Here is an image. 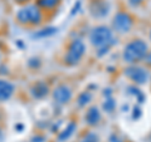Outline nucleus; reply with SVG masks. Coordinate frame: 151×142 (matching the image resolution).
<instances>
[{"label":"nucleus","mask_w":151,"mask_h":142,"mask_svg":"<svg viewBox=\"0 0 151 142\" xmlns=\"http://www.w3.org/2000/svg\"><path fill=\"white\" fill-rule=\"evenodd\" d=\"M55 32H57L55 28H47V29H43V30H40L39 33L34 34V37H37V38H40V37H48V35L54 34Z\"/></svg>","instance_id":"obj_13"},{"label":"nucleus","mask_w":151,"mask_h":142,"mask_svg":"<svg viewBox=\"0 0 151 142\" xmlns=\"http://www.w3.org/2000/svg\"><path fill=\"white\" fill-rule=\"evenodd\" d=\"M100 120H101V113H100V111H98V108L94 107V106L91 107L86 113L87 123L91 125V126H94V125H97L98 122H100Z\"/></svg>","instance_id":"obj_9"},{"label":"nucleus","mask_w":151,"mask_h":142,"mask_svg":"<svg viewBox=\"0 0 151 142\" xmlns=\"http://www.w3.org/2000/svg\"><path fill=\"white\" fill-rule=\"evenodd\" d=\"M32 94L35 98H43L44 96L48 94V87L43 82H38L34 87L32 88Z\"/></svg>","instance_id":"obj_10"},{"label":"nucleus","mask_w":151,"mask_h":142,"mask_svg":"<svg viewBox=\"0 0 151 142\" xmlns=\"http://www.w3.org/2000/svg\"><path fill=\"white\" fill-rule=\"evenodd\" d=\"M147 53V45L142 40L131 42L124 50V59L127 63H134L136 60L144 58Z\"/></svg>","instance_id":"obj_1"},{"label":"nucleus","mask_w":151,"mask_h":142,"mask_svg":"<svg viewBox=\"0 0 151 142\" xmlns=\"http://www.w3.org/2000/svg\"><path fill=\"white\" fill-rule=\"evenodd\" d=\"M147 59H149V63H151V54L149 55V58H147Z\"/></svg>","instance_id":"obj_18"},{"label":"nucleus","mask_w":151,"mask_h":142,"mask_svg":"<svg viewBox=\"0 0 151 142\" xmlns=\"http://www.w3.org/2000/svg\"><path fill=\"white\" fill-rule=\"evenodd\" d=\"M125 74L136 83L142 84L147 80V72L141 67H129L126 68Z\"/></svg>","instance_id":"obj_6"},{"label":"nucleus","mask_w":151,"mask_h":142,"mask_svg":"<svg viewBox=\"0 0 151 142\" xmlns=\"http://www.w3.org/2000/svg\"><path fill=\"white\" fill-rule=\"evenodd\" d=\"M53 98L57 103L64 105V103H68L70 101V98H72V92H70V89L67 86L60 84V86H58L53 91Z\"/></svg>","instance_id":"obj_7"},{"label":"nucleus","mask_w":151,"mask_h":142,"mask_svg":"<svg viewBox=\"0 0 151 142\" xmlns=\"http://www.w3.org/2000/svg\"><path fill=\"white\" fill-rule=\"evenodd\" d=\"M84 50H86V47H84L82 40H79V39L73 40L68 48L67 55H65V62H67V64H69V65L77 64L83 57Z\"/></svg>","instance_id":"obj_4"},{"label":"nucleus","mask_w":151,"mask_h":142,"mask_svg":"<svg viewBox=\"0 0 151 142\" xmlns=\"http://www.w3.org/2000/svg\"><path fill=\"white\" fill-rule=\"evenodd\" d=\"M76 123L74 122H70V123L67 126V128H65L63 132H60L59 133V136H58V141L59 142H63V141H65V140H68L70 136H72V133L76 131Z\"/></svg>","instance_id":"obj_11"},{"label":"nucleus","mask_w":151,"mask_h":142,"mask_svg":"<svg viewBox=\"0 0 151 142\" xmlns=\"http://www.w3.org/2000/svg\"><path fill=\"white\" fill-rule=\"evenodd\" d=\"M113 106H115V103H113L112 99H108V101L105 103V105H103V107H105V110H107V111H112Z\"/></svg>","instance_id":"obj_16"},{"label":"nucleus","mask_w":151,"mask_h":142,"mask_svg":"<svg viewBox=\"0 0 151 142\" xmlns=\"http://www.w3.org/2000/svg\"><path fill=\"white\" fill-rule=\"evenodd\" d=\"M131 1V4H137V3H140V0H130Z\"/></svg>","instance_id":"obj_17"},{"label":"nucleus","mask_w":151,"mask_h":142,"mask_svg":"<svg viewBox=\"0 0 151 142\" xmlns=\"http://www.w3.org/2000/svg\"><path fill=\"white\" fill-rule=\"evenodd\" d=\"M13 92H14V86L13 84L6 82V80L0 79V102L9 99L12 97Z\"/></svg>","instance_id":"obj_8"},{"label":"nucleus","mask_w":151,"mask_h":142,"mask_svg":"<svg viewBox=\"0 0 151 142\" xmlns=\"http://www.w3.org/2000/svg\"><path fill=\"white\" fill-rule=\"evenodd\" d=\"M132 27L131 18L125 13H119L113 18V28L120 33H127Z\"/></svg>","instance_id":"obj_5"},{"label":"nucleus","mask_w":151,"mask_h":142,"mask_svg":"<svg viewBox=\"0 0 151 142\" xmlns=\"http://www.w3.org/2000/svg\"><path fill=\"white\" fill-rule=\"evenodd\" d=\"M91 98H92V94L89 93V92H83L79 94V97L77 99V102H78V106H86L87 103L91 101Z\"/></svg>","instance_id":"obj_12"},{"label":"nucleus","mask_w":151,"mask_h":142,"mask_svg":"<svg viewBox=\"0 0 151 142\" xmlns=\"http://www.w3.org/2000/svg\"><path fill=\"white\" fill-rule=\"evenodd\" d=\"M17 19L23 24L27 23H32V24H39L42 20V14L39 11V9L34 5H29L20 9L17 14Z\"/></svg>","instance_id":"obj_3"},{"label":"nucleus","mask_w":151,"mask_h":142,"mask_svg":"<svg viewBox=\"0 0 151 142\" xmlns=\"http://www.w3.org/2000/svg\"><path fill=\"white\" fill-rule=\"evenodd\" d=\"M59 0H38V4L45 8H53L58 4Z\"/></svg>","instance_id":"obj_14"},{"label":"nucleus","mask_w":151,"mask_h":142,"mask_svg":"<svg viewBox=\"0 0 151 142\" xmlns=\"http://www.w3.org/2000/svg\"><path fill=\"white\" fill-rule=\"evenodd\" d=\"M91 43L94 47H103V45H108L110 42L112 40V32L110 30V28L107 27H96L91 32L89 35Z\"/></svg>","instance_id":"obj_2"},{"label":"nucleus","mask_w":151,"mask_h":142,"mask_svg":"<svg viewBox=\"0 0 151 142\" xmlns=\"http://www.w3.org/2000/svg\"><path fill=\"white\" fill-rule=\"evenodd\" d=\"M98 141V137L94 135V133H88L81 142H97Z\"/></svg>","instance_id":"obj_15"}]
</instances>
